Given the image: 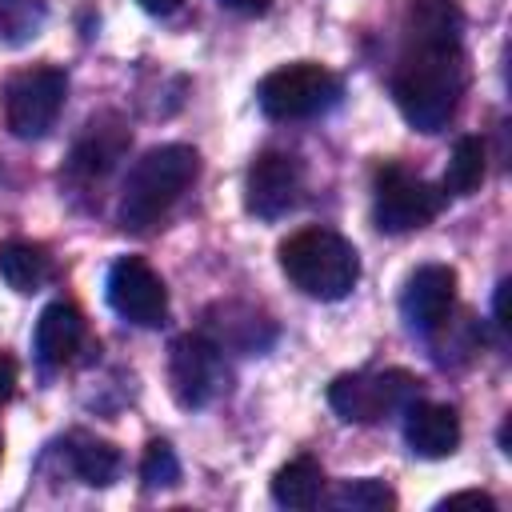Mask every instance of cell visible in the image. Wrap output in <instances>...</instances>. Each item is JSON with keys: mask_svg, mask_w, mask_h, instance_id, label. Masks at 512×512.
I'll list each match as a JSON object with an SVG mask.
<instances>
[{"mask_svg": "<svg viewBox=\"0 0 512 512\" xmlns=\"http://www.w3.org/2000/svg\"><path fill=\"white\" fill-rule=\"evenodd\" d=\"M44 20V0H0V36L28 40Z\"/></svg>", "mask_w": 512, "mask_h": 512, "instance_id": "obj_21", "label": "cell"}, {"mask_svg": "<svg viewBox=\"0 0 512 512\" xmlns=\"http://www.w3.org/2000/svg\"><path fill=\"white\" fill-rule=\"evenodd\" d=\"M300 196V160L292 152H260L244 176V204L260 220L284 216Z\"/></svg>", "mask_w": 512, "mask_h": 512, "instance_id": "obj_10", "label": "cell"}, {"mask_svg": "<svg viewBox=\"0 0 512 512\" xmlns=\"http://www.w3.org/2000/svg\"><path fill=\"white\" fill-rule=\"evenodd\" d=\"M284 276L312 300H344L360 280L356 248L332 228H304L280 244Z\"/></svg>", "mask_w": 512, "mask_h": 512, "instance_id": "obj_3", "label": "cell"}, {"mask_svg": "<svg viewBox=\"0 0 512 512\" xmlns=\"http://www.w3.org/2000/svg\"><path fill=\"white\" fill-rule=\"evenodd\" d=\"M496 324H500V328L508 324V280L496 288Z\"/></svg>", "mask_w": 512, "mask_h": 512, "instance_id": "obj_27", "label": "cell"}, {"mask_svg": "<svg viewBox=\"0 0 512 512\" xmlns=\"http://www.w3.org/2000/svg\"><path fill=\"white\" fill-rule=\"evenodd\" d=\"M64 92H68V80L60 68H24V72H12L8 84H4V124L12 136L20 140H36L44 136L60 108H64Z\"/></svg>", "mask_w": 512, "mask_h": 512, "instance_id": "obj_6", "label": "cell"}, {"mask_svg": "<svg viewBox=\"0 0 512 512\" xmlns=\"http://www.w3.org/2000/svg\"><path fill=\"white\" fill-rule=\"evenodd\" d=\"M140 480H144L148 488H172V484L180 480V460H176V452H172L164 440H152V444L144 448Z\"/></svg>", "mask_w": 512, "mask_h": 512, "instance_id": "obj_22", "label": "cell"}, {"mask_svg": "<svg viewBox=\"0 0 512 512\" xmlns=\"http://www.w3.org/2000/svg\"><path fill=\"white\" fill-rule=\"evenodd\" d=\"M80 340H84V316L72 304L56 300L40 312V320H36V356H40V364H48V368L68 364L76 356Z\"/></svg>", "mask_w": 512, "mask_h": 512, "instance_id": "obj_15", "label": "cell"}, {"mask_svg": "<svg viewBox=\"0 0 512 512\" xmlns=\"http://www.w3.org/2000/svg\"><path fill=\"white\" fill-rule=\"evenodd\" d=\"M272 496L276 504L284 508H316L320 496H324V472L316 460L300 456V460H288L276 476H272Z\"/></svg>", "mask_w": 512, "mask_h": 512, "instance_id": "obj_17", "label": "cell"}, {"mask_svg": "<svg viewBox=\"0 0 512 512\" xmlns=\"http://www.w3.org/2000/svg\"><path fill=\"white\" fill-rule=\"evenodd\" d=\"M452 300H456V272L448 264H424L408 276V284L400 292V312H404L408 328L432 336L436 324L448 320Z\"/></svg>", "mask_w": 512, "mask_h": 512, "instance_id": "obj_11", "label": "cell"}, {"mask_svg": "<svg viewBox=\"0 0 512 512\" xmlns=\"http://www.w3.org/2000/svg\"><path fill=\"white\" fill-rule=\"evenodd\" d=\"M484 180V144L476 136H460L452 148V160L444 168V192L452 196H472Z\"/></svg>", "mask_w": 512, "mask_h": 512, "instance_id": "obj_19", "label": "cell"}, {"mask_svg": "<svg viewBox=\"0 0 512 512\" xmlns=\"http://www.w3.org/2000/svg\"><path fill=\"white\" fill-rule=\"evenodd\" d=\"M460 32L464 16L456 0H412L404 12V48H452Z\"/></svg>", "mask_w": 512, "mask_h": 512, "instance_id": "obj_13", "label": "cell"}, {"mask_svg": "<svg viewBox=\"0 0 512 512\" xmlns=\"http://www.w3.org/2000/svg\"><path fill=\"white\" fill-rule=\"evenodd\" d=\"M444 192H436L428 180L412 176L400 164H384L376 172V196H372V216L376 228L384 232H412L424 228L440 212Z\"/></svg>", "mask_w": 512, "mask_h": 512, "instance_id": "obj_7", "label": "cell"}, {"mask_svg": "<svg viewBox=\"0 0 512 512\" xmlns=\"http://www.w3.org/2000/svg\"><path fill=\"white\" fill-rule=\"evenodd\" d=\"M468 84V68H464V52L460 44L452 48H404L396 80H392V96L400 116L416 128V132H440Z\"/></svg>", "mask_w": 512, "mask_h": 512, "instance_id": "obj_1", "label": "cell"}, {"mask_svg": "<svg viewBox=\"0 0 512 512\" xmlns=\"http://www.w3.org/2000/svg\"><path fill=\"white\" fill-rule=\"evenodd\" d=\"M420 392V380L404 368H384V372H348L336 376L328 388V404L336 408L340 420L348 424H376L392 412H404Z\"/></svg>", "mask_w": 512, "mask_h": 512, "instance_id": "obj_4", "label": "cell"}, {"mask_svg": "<svg viewBox=\"0 0 512 512\" xmlns=\"http://www.w3.org/2000/svg\"><path fill=\"white\" fill-rule=\"evenodd\" d=\"M264 116L272 120H308L328 112L340 100V76L328 72L324 64L300 60V64H284L276 72H268L256 88Z\"/></svg>", "mask_w": 512, "mask_h": 512, "instance_id": "obj_5", "label": "cell"}, {"mask_svg": "<svg viewBox=\"0 0 512 512\" xmlns=\"http://www.w3.org/2000/svg\"><path fill=\"white\" fill-rule=\"evenodd\" d=\"M200 172V156L188 144H160L148 148L128 180H124V196H120V224L132 232H144L152 224H160V216L188 192V184Z\"/></svg>", "mask_w": 512, "mask_h": 512, "instance_id": "obj_2", "label": "cell"}, {"mask_svg": "<svg viewBox=\"0 0 512 512\" xmlns=\"http://www.w3.org/2000/svg\"><path fill=\"white\" fill-rule=\"evenodd\" d=\"M68 464H72V472H76L84 484L104 488V484H112L116 472H120V452H116L108 440H96V436H72Z\"/></svg>", "mask_w": 512, "mask_h": 512, "instance_id": "obj_18", "label": "cell"}, {"mask_svg": "<svg viewBox=\"0 0 512 512\" xmlns=\"http://www.w3.org/2000/svg\"><path fill=\"white\" fill-rule=\"evenodd\" d=\"M228 12H240V16H260L272 8V0H220Z\"/></svg>", "mask_w": 512, "mask_h": 512, "instance_id": "obj_25", "label": "cell"}, {"mask_svg": "<svg viewBox=\"0 0 512 512\" xmlns=\"http://www.w3.org/2000/svg\"><path fill=\"white\" fill-rule=\"evenodd\" d=\"M168 384H172V396L184 408L208 404L220 392V384H224L220 344H212L204 336H180V340H172V352H168Z\"/></svg>", "mask_w": 512, "mask_h": 512, "instance_id": "obj_9", "label": "cell"}, {"mask_svg": "<svg viewBox=\"0 0 512 512\" xmlns=\"http://www.w3.org/2000/svg\"><path fill=\"white\" fill-rule=\"evenodd\" d=\"M0 276L16 292H40L44 280L52 276V260L32 240H4L0 244Z\"/></svg>", "mask_w": 512, "mask_h": 512, "instance_id": "obj_16", "label": "cell"}, {"mask_svg": "<svg viewBox=\"0 0 512 512\" xmlns=\"http://www.w3.org/2000/svg\"><path fill=\"white\" fill-rule=\"evenodd\" d=\"M128 148V128L112 116H100L84 128V136L76 140L72 148V160H68V172L80 176V180H100Z\"/></svg>", "mask_w": 512, "mask_h": 512, "instance_id": "obj_14", "label": "cell"}, {"mask_svg": "<svg viewBox=\"0 0 512 512\" xmlns=\"http://www.w3.org/2000/svg\"><path fill=\"white\" fill-rule=\"evenodd\" d=\"M332 504H336L340 512H384V508L396 504V496H392V488H388L384 480L364 476V480H344V484L332 492Z\"/></svg>", "mask_w": 512, "mask_h": 512, "instance_id": "obj_20", "label": "cell"}, {"mask_svg": "<svg viewBox=\"0 0 512 512\" xmlns=\"http://www.w3.org/2000/svg\"><path fill=\"white\" fill-rule=\"evenodd\" d=\"M404 440L416 456L424 460H444L456 452L460 444V420L448 404H432V400H412L404 408Z\"/></svg>", "mask_w": 512, "mask_h": 512, "instance_id": "obj_12", "label": "cell"}, {"mask_svg": "<svg viewBox=\"0 0 512 512\" xmlns=\"http://www.w3.org/2000/svg\"><path fill=\"white\" fill-rule=\"evenodd\" d=\"M108 304L116 308V316H124L128 324L140 328H156L168 316V288L164 280L152 272L148 260L140 256H120L108 268Z\"/></svg>", "mask_w": 512, "mask_h": 512, "instance_id": "obj_8", "label": "cell"}, {"mask_svg": "<svg viewBox=\"0 0 512 512\" xmlns=\"http://www.w3.org/2000/svg\"><path fill=\"white\" fill-rule=\"evenodd\" d=\"M12 392H16V360L8 352H0V408L8 404Z\"/></svg>", "mask_w": 512, "mask_h": 512, "instance_id": "obj_24", "label": "cell"}, {"mask_svg": "<svg viewBox=\"0 0 512 512\" xmlns=\"http://www.w3.org/2000/svg\"><path fill=\"white\" fill-rule=\"evenodd\" d=\"M144 12H152V16H168V12H176L184 0H136Z\"/></svg>", "mask_w": 512, "mask_h": 512, "instance_id": "obj_26", "label": "cell"}, {"mask_svg": "<svg viewBox=\"0 0 512 512\" xmlns=\"http://www.w3.org/2000/svg\"><path fill=\"white\" fill-rule=\"evenodd\" d=\"M456 504H472V508H480V512H492V508H496V500H492L488 492H456V496L440 500V508H456Z\"/></svg>", "mask_w": 512, "mask_h": 512, "instance_id": "obj_23", "label": "cell"}]
</instances>
